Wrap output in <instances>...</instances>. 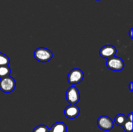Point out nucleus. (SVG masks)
Segmentation results:
<instances>
[{"instance_id":"nucleus-1","label":"nucleus","mask_w":133,"mask_h":132,"mask_svg":"<svg viewBox=\"0 0 133 132\" xmlns=\"http://www.w3.org/2000/svg\"><path fill=\"white\" fill-rule=\"evenodd\" d=\"M34 57L40 62H48L53 58V53L47 48L39 47L34 52Z\"/></svg>"},{"instance_id":"nucleus-2","label":"nucleus","mask_w":133,"mask_h":132,"mask_svg":"<svg viewBox=\"0 0 133 132\" xmlns=\"http://www.w3.org/2000/svg\"><path fill=\"white\" fill-rule=\"evenodd\" d=\"M15 87V80L10 76L3 78L0 80V89L4 93H11Z\"/></svg>"},{"instance_id":"nucleus-3","label":"nucleus","mask_w":133,"mask_h":132,"mask_svg":"<svg viewBox=\"0 0 133 132\" xmlns=\"http://www.w3.org/2000/svg\"><path fill=\"white\" fill-rule=\"evenodd\" d=\"M107 66L110 70L114 71H119L124 68V62L123 60L119 57H112L107 61Z\"/></svg>"},{"instance_id":"nucleus-4","label":"nucleus","mask_w":133,"mask_h":132,"mask_svg":"<svg viewBox=\"0 0 133 132\" xmlns=\"http://www.w3.org/2000/svg\"><path fill=\"white\" fill-rule=\"evenodd\" d=\"M84 78L83 71L79 69H74L68 75V81L71 84H77L80 83Z\"/></svg>"},{"instance_id":"nucleus-5","label":"nucleus","mask_w":133,"mask_h":132,"mask_svg":"<svg viewBox=\"0 0 133 132\" xmlns=\"http://www.w3.org/2000/svg\"><path fill=\"white\" fill-rule=\"evenodd\" d=\"M66 97L67 101L70 104L78 103L80 100V94L77 88L75 86L70 87L66 91Z\"/></svg>"},{"instance_id":"nucleus-6","label":"nucleus","mask_w":133,"mask_h":132,"mask_svg":"<svg viewBox=\"0 0 133 132\" xmlns=\"http://www.w3.org/2000/svg\"><path fill=\"white\" fill-rule=\"evenodd\" d=\"M97 126L100 129L105 131H109L114 127V122L109 116L103 115L97 120Z\"/></svg>"},{"instance_id":"nucleus-7","label":"nucleus","mask_w":133,"mask_h":132,"mask_svg":"<svg viewBox=\"0 0 133 132\" xmlns=\"http://www.w3.org/2000/svg\"><path fill=\"white\" fill-rule=\"evenodd\" d=\"M116 49L114 46L111 45H107L103 47L99 50V54L102 58H109L114 57L116 54Z\"/></svg>"},{"instance_id":"nucleus-8","label":"nucleus","mask_w":133,"mask_h":132,"mask_svg":"<svg viewBox=\"0 0 133 132\" xmlns=\"http://www.w3.org/2000/svg\"><path fill=\"white\" fill-rule=\"evenodd\" d=\"M80 113L79 107L75 104H70L65 108L64 113L68 119H73L77 117Z\"/></svg>"},{"instance_id":"nucleus-9","label":"nucleus","mask_w":133,"mask_h":132,"mask_svg":"<svg viewBox=\"0 0 133 132\" xmlns=\"http://www.w3.org/2000/svg\"><path fill=\"white\" fill-rule=\"evenodd\" d=\"M49 132H67V126L62 122H57L51 127Z\"/></svg>"},{"instance_id":"nucleus-10","label":"nucleus","mask_w":133,"mask_h":132,"mask_svg":"<svg viewBox=\"0 0 133 132\" xmlns=\"http://www.w3.org/2000/svg\"><path fill=\"white\" fill-rule=\"evenodd\" d=\"M126 120H127V117L125 116V115H123V114H118L116 116H115V119H114V122L117 124L118 126H123V125L124 124V123L125 122Z\"/></svg>"},{"instance_id":"nucleus-11","label":"nucleus","mask_w":133,"mask_h":132,"mask_svg":"<svg viewBox=\"0 0 133 132\" xmlns=\"http://www.w3.org/2000/svg\"><path fill=\"white\" fill-rule=\"evenodd\" d=\"M10 69L8 65L0 66V78L10 76Z\"/></svg>"},{"instance_id":"nucleus-12","label":"nucleus","mask_w":133,"mask_h":132,"mask_svg":"<svg viewBox=\"0 0 133 132\" xmlns=\"http://www.w3.org/2000/svg\"><path fill=\"white\" fill-rule=\"evenodd\" d=\"M10 59L6 54L0 53V66L9 65Z\"/></svg>"},{"instance_id":"nucleus-13","label":"nucleus","mask_w":133,"mask_h":132,"mask_svg":"<svg viewBox=\"0 0 133 132\" xmlns=\"http://www.w3.org/2000/svg\"><path fill=\"white\" fill-rule=\"evenodd\" d=\"M123 129L126 132H132V121L127 119L123 125Z\"/></svg>"},{"instance_id":"nucleus-14","label":"nucleus","mask_w":133,"mask_h":132,"mask_svg":"<svg viewBox=\"0 0 133 132\" xmlns=\"http://www.w3.org/2000/svg\"><path fill=\"white\" fill-rule=\"evenodd\" d=\"M49 129L45 125H39L33 129L32 132H49Z\"/></svg>"},{"instance_id":"nucleus-15","label":"nucleus","mask_w":133,"mask_h":132,"mask_svg":"<svg viewBox=\"0 0 133 132\" xmlns=\"http://www.w3.org/2000/svg\"><path fill=\"white\" fill-rule=\"evenodd\" d=\"M127 119H128V120H131V121H132V113H130L129 114Z\"/></svg>"},{"instance_id":"nucleus-16","label":"nucleus","mask_w":133,"mask_h":132,"mask_svg":"<svg viewBox=\"0 0 133 132\" xmlns=\"http://www.w3.org/2000/svg\"><path fill=\"white\" fill-rule=\"evenodd\" d=\"M132 30L133 28H131L129 31V36L131 39L133 38V34H132Z\"/></svg>"},{"instance_id":"nucleus-17","label":"nucleus","mask_w":133,"mask_h":132,"mask_svg":"<svg viewBox=\"0 0 133 132\" xmlns=\"http://www.w3.org/2000/svg\"><path fill=\"white\" fill-rule=\"evenodd\" d=\"M132 85H133V83H132V82H131L129 84V90L131 91H132V90H133Z\"/></svg>"},{"instance_id":"nucleus-18","label":"nucleus","mask_w":133,"mask_h":132,"mask_svg":"<svg viewBox=\"0 0 133 132\" xmlns=\"http://www.w3.org/2000/svg\"><path fill=\"white\" fill-rule=\"evenodd\" d=\"M97 1H99V0H97Z\"/></svg>"}]
</instances>
